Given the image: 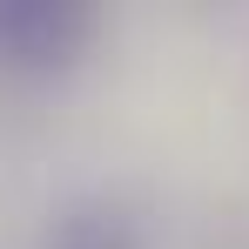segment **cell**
I'll return each mask as SVG.
<instances>
[{
    "instance_id": "7a4b0ae2",
    "label": "cell",
    "mask_w": 249,
    "mask_h": 249,
    "mask_svg": "<svg viewBox=\"0 0 249 249\" xmlns=\"http://www.w3.org/2000/svg\"><path fill=\"white\" fill-rule=\"evenodd\" d=\"M41 249H155V243H148L135 209L108 202V196H88V202H68L47 222Z\"/></svg>"
},
{
    "instance_id": "6da1fadb",
    "label": "cell",
    "mask_w": 249,
    "mask_h": 249,
    "mask_svg": "<svg viewBox=\"0 0 249 249\" xmlns=\"http://www.w3.org/2000/svg\"><path fill=\"white\" fill-rule=\"evenodd\" d=\"M101 41V14L81 0H0V74L61 81Z\"/></svg>"
}]
</instances>
